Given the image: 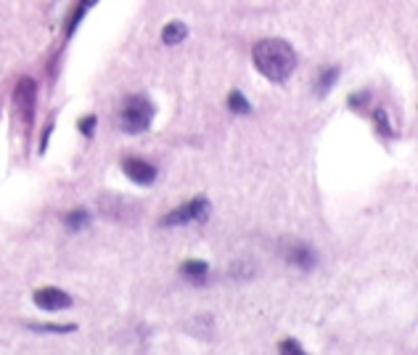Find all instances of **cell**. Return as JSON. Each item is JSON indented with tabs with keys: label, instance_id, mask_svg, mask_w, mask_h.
Listing matches in <instances>:
<instances>
[{
	"label": "cell",
	"instance_id": "9",
	"mask_svg": "<svg viewBox=\"0 0 418 355\" xmlns=\"http://www.w3.org/2000/svg\"><path fill=\"white\" fill-rule=\"evenodd\" d=\"M185 38H188V27L183 22H170V24L162 29V43L164 45H178Z\"/></svg>",
	"mask_w": 418,
	"mask_h": 355
},
{
	"label": "cell",
	"instance_id": "18",
	"mask_svg": "<svg viewBox=\"0 0 418 355\" xmlns=\"http://www.w3.org/2000/svg\"><path fill=\"white\" fill-rule=\"evenodd\" d=\"M368 101H371V93L360 91V93H355V96L347 98V106H350V109H360V106H366Z\"/></svg>",
	"mask_w": 418,
	"mask_h": 355
},
{
	"label": "cell",
	"instance_id": "1",
	"mask_svg": "<svg viewBox=\"0 0 418 355\" xmlns=\"http://www.w3.org/2000/svg\"><path fill=\"white\" fill-rule=\"evenodd\" d=\"M254 66L270 82H286L297 69V53L286 40H262L254 45Z\"/></svg>",
	"mask_w": 418,
	"mask_h": 355
},
{
	"label": "cell",
	"instance_id": "13",
	"mask_svg": "<svg viewBox=\"0 0 418 355\" xmlns=\"http://www.w3.org/2000/svg\"><path fill=\"white\" fill-rule=\"evenodd\" d=\"M228 109H231L233 114H249V112H251V104H249L247 96L241 91H233L228 96Z\"/></svg>",
	"mask_w": 418,
	"mask_h": 355
},
{
	"label": "cell",
	"instance_id": "5",
	"mask_svg": "<svg viewBox=\"0 0 418 355\" xmlns=\"http://www.w3.org/2000/svg\"><path fill=\"white\" fill-rule=\"evenodd\" d=\"M122 172L130 178L132 183H138V186H151L157 181V167H154L151 162L138 159V157L122 159Z\"/></svg>",
	"mask_w": 418,
	"mask_h": 355
},
{
	"label": "cell",
	"instance_id": "8",
	"mask_svg": "<svg viewBox=\"0 0 418 355\" xmlns=\"http://www.w3.org/2000/svg\"><path fill=\"white\" fill-rule=\"evenodd\" d=\"M95 3H98V0H77V6H75V13H72V19L66 22V38H72V35L77 32V27L82 24L85 13L91 11Z\"/></svg>",
	"mask_w": 418,
	"mask_h": 355
},
{
	"label": "cell",
	"instance_id": "16",
	"mask_svg": "<svg viewBox=\"0 0 418 355\" xmlns=\"http://www.w3.org/2000/svg\"><path fill=\"white\" fill-rule=\"evenodd\" d=\"M29 329H35V331H53V334H69V331H75L77 326H72V324H69V326H56V324H48V326H45V324H32Z\"/></svg>",
	"mask_w": 418,
	"mask_h": 355
},
{
	"label": "cell",
	"instance_id": "6",
	"mask_svg": "<svg viewBox=\"0 0 418 355\" xmlns=\"http://www.w3.org/2000/svg\"><path fill=\"white\" fill-rule=\"evenodd\" d=\"M284 257H286L288 265H294V268H300V271H313L315 265H318V255L310 244H304V241H294V244H288L286 250H284Z\"/></svg>",
	"mask_w": 418,
	"mask_h": 355
},
{
	"label": "cell",
	"instance_id": "4",
	"mask_svg": "<svg viewBox=\"0 0 418 355\" xmlns=\"http://www.w3.org/2000/svg\"><path fill=\"white\" fill-rule=\"evenodd\" d=\"M13 106L19 112L22 122L26 125V130L32 128V117H35V106H38V85L32 77H22L13 88Z\"/></svg>",
	"mask_w": 418,
	"mask_h": 355
},
{
	"label": "cell",
	"instance_id": "10",
	"mask_svg": "<svg viewBox=\"0 0 418 355\" xmlns=\"http://www.w3.org/2000/svg\"><path fill=\"white\" fill-rule=\"evenodd\" d=\"M339 66H328V69H323L320 75H318V80H315V93L318 96H328V91L334 88V82L339 80Z\"/></svg>",
	"mask_w": 418,
	"mask_h": 355
},
{
	"label": "cell",
	"instance_id": "14",
	"mask_svg": "<svg viewBox=\"0 0 418 355\" xmlns=\"http://www.w3.org/2000/svg\"><path fill=\"white\" fill-rule=\"evenodd\" d=\"M373 122H376V128H379L381 135H394V130L389 128V117H387L384 109H376V112H373Z\"/></svg>",
	"mask_w": 418,
	"mask_h": 355
},
{
	"label": "cell",
	"instance_id": "7",
	"mask_svg": "<svg viewBox=\"0 0 418 355\" xmlns=\"http://www.w3.org/2000/svg\"><path fill=\"white\" fill-rule=\"evenodd\" d=\"M32 300H35L40 310H64V308L72 305V297L66 292L56 289V287H42V289L32 294Z\"/></svg>",
	"mask_w": 418,
	"mask_h": 355
},
{
	"label": "cell",
	"instance_id": "12",
	"mask_svg": "<svg viewBox=\"0 0 418 355\" xmlns=\"http://www.w3.org/2000/svg\"><path fill=\"white\" fill-rule=\"evenodd\" d=\"M64 223L69 231H85L88 225H91V212L88 210H75V212H69L64 218Z\"/></svg>",
	"mask_w": 418,
	"mask_h": 355
},
{
	"label": "cell",
	"instance_id": "17",
	"mask_svg": "<svg viewBox=\"0 0 418 355\" xmlns=\"http://www.w3.org/2000/svg\"><path fill=\"white\" fill-rule=\"evenodd\" d=\"M278 350H281V353H286V355H302L304 353V347H302L297 340H284V342L278 345Z\"/></svg>",
	"mask_w": 418,
	"mask_h": 355
},
{
	"label": "cell",
	"instance_id": "2",
	"mask_svg": "<svg viewBox=\"0 0 418 355\" xmlns=\"http://www.w3.org/2000/svg\"><path fill=\"white\" fill-rule=\"evenodd\" d=\"M154 114H157V109L151 104V98L144 93H135L130 98H125V104L119 109V128L130 135L146 133L154 122Z\"/></svg>",
	"mask_w": 418,
	"mask_h": 355
},
{
	"label": "cell",
	"instance_id": "3",
	"mask_svg": "<svg viewBox=\"0 0 418 355\" xmlns=\"http://www.w3.org/2000/svg\"><path fill=\"white\" fill-rule=\"evenodd\" d=\"M209 212H212L209 199L207 197H196V199H191V202H185L183 207L167 212V215L159 220V225H162V228H175V225L204 223V220L209 218Z\"/></svg>",
	"mask_w": 418,
	"mask_h": 355
},
{
	"label": "cell",
	"instance_id": "15",
	"mask_svg": "<svg viewBox=\"0 0 418 355\" xmlns=\"http://www.w3.org/2000/svg\"><path fill=\"white\" fill-rule=\"evenodd\" d=\"M95 125H98V117H95V114H88V117H82L77 122V130L91 138L93 133H95Z\"/></svg>",
	"mask_w": 418,
	"mask_h": 355
},
{
	"label": "cell",
	"instance_id": "11",
	"mask_svg": "<svg viewBox=\"0 0 418 355\" xmlns=\"http://www.w3.org/2000/svg\"><path fill=\"white\" fill-rule=\"evenodd\" d=\"M180 273H183L185 278H191V281H201V278L209 273V265L204 263V260H185Z\"/></svg>",
	"mask_w": 418,
	"mask_h": 355
}]
</instances>
